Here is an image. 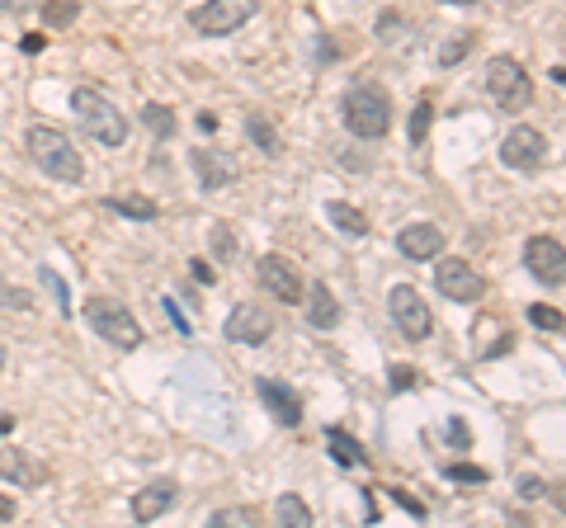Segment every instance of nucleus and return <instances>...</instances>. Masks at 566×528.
I'll list each match as a JSON object with an SVG mask.
<instances>
[{
  "instance_id": "obj_1",
  "label": "nucleus",
  "mask_w": 566,
  "mask_h": 528,
  "mask_svg": "<svg viewBox=\"0 0 566 528\" xmlns=\"http://www.w3.org/2000/svg\"><path fill=\"white\" fill-rule=\"evenodd\" d=\"M24 151H29V161L57 184H81L85 180V161L81 151L71 147V137L62 128H52V123H34V128L24 132Z\"/></svg>"
},
{
  "instance_id": "obj_2",
  "label": "nucleus",
  "mask_w": 566,
  "mask_h": 528,
  "mask_svg": "<svg viewBox=\"0 0 566 528\" xmlns=\"http://www.w3.org/2000/svg\"><path fill=\"white\" fill-rule=\"evenodd\" d=\"M71 109L81 118L85 137H95V147H123L128 142V114L104 90H95V85L71 90Z\"/></svg>"
},
{
  "instance_id": "obj_3",
  "label": "nucleus",
  "mask_w": 566,
  "mask_h": 528,
  "mask_svg": "<svg viewBox=\"0 0 566 528\" xmlns=\"http://www.w3.org/2000/svg\"><path fill=\"white\" fill-rule=\"evenodd\" d=\"M340 118H345V132L359 137V142H378L392 132V99L378 90V85H354L340 99Z\"/></svg>"
},
{
  "instance_id": "obj_4",
  "label": "nucleus",
  "mask_w": 566,
  "mask_h": 528,
  "mask_svg": "<svg viewBox=\"0 0 566 528\" xmlns=\"http://www.w3.org/2000/svg\"><path fill=\"white\" fill-rule=\"evenodd\" d=\"M85 321H90V330L104 335L114 349H137L142 345V326H137L133 307L118 302V297H109V293L85 297Z\"/></svg>"
},
{
  "instance_id": "obj_5",
  "label": "nucleus",
  "mask_w": 566,
  "mask_h": 528,
  "mask_svg": "<svg viewBox=\"0 0 566 528\" xmlns=\"http://www.w3.org/2000/svg\"><path fill=\"white\" fill-rule=\"evenodd\" d=\"M387 312H392V321H397V335H406L411 345H420V340H430L434 335L430 302H425L420 288H411V283H397V288L387 293Z\"/></svg>"
},
{
  "instance_id": "obj_6",
  "label": "nucleus",
  "mask_w": 566,
  "mask_h": 528,
  "mask_svg": "<svg viewBox=\"0 0 566 528\" xmlns=\"http://www.w3.org/2000/svg\"><path fill=\"white\" fill-rule=\"evenodd\" d=\"M486 95L496 99L500 109H524L533 99L529 71H524L515 57H491V62H486Z\"/></svg>"
},
{
  "instance_id": "obj_7",
  "label": "nucleus",
  "mask_w": 566,
  "mask_h": 528,
  "mask_svg": "<svg viewBox=\"0 0 566 528\" xmlns=\"http://www.w3.org/2000/svg\"><path fill=\"white\" fill-rule=\"evenodd\" d=\"M434 288L449 302H482L486 297V279L472 269V260H458V255H434Z\"/></svg>"
},
{
  "instance_id": "obj_8",
  "label": "nucleus",
  "mask_w": 566,
  "mask_h": 528,
  "mask_svg": "<svg viewBox=\"0 0 566 528\" xmlns=\"http://www.w3.org/2000/svg\"><path fill=\"white\" fill-rule=\"evenodd\" d=\"M255 10H260V0H203L199 10H189V24L208 38H227L246 19H255Z\"/></svg>"
},
{
  "instance_id": "obj_9",
  "label": "nucleus",
  "mask_w": 566,
  "mask_h": 528,
  "mask_svg": "<svg viewBox=\"0 0 566 528\" xmlns=\"http://www.w3.org/2000/svg\"><path fill=\"white\" fill-rule=\"evenodd\" d=\"M255 279H260V288H265L269 297H279L283 307H302L307 283H302V274L283 260V255H260V260H255Z\"/></svg>"
},
{
  "instance_id": "obj_10",
  "label": "nucleus",
  "mask_w": 566,
  "mask_h": 528,
  "mask_svg": "<svg viewBox=\"0 0 566 528\" xmlns=\"http://www.w3.org/2000/svg\"><path fill=\"white\" fill-rule=\"evenodd\" d=\"M524 269H529L538 283L548 288H562L566 283V250L557 236H529L524 241Z\"/></svg>"
},
{
  "instance_id": "obj_11",
  "label": "nucleus",
  "mask_w": 566,
  "mask_h": 528,
  "mask_svg": "<svg viewBox=\"0 0 566 528\" xmlns=\"http://www.w3.org/2000/svg\"><path fill=\"white\" fill-rule=\"evenodd\" d=\"M500 161L510 165V170H538V165L548 161V137L533 128V123H519V128L505 132V142H500Z\"/></svg>"
},
{
  "instance_id": "obj_12",
  "label": "nucleus",
  "mask_w": 566,
  "mask_h": 528,
  "mask_svg": "<svg viewBox=\"0 0 566 528\" xmlns=\"http://www.w3.org/2000/svg\"><path fill=\"white\" fill-rule=\"evenodd\" d=\"M222 335H227L232 345L260 349V345L269 340V335H274V316H269L265 307H255V302H241V307H232V316H227Z\"/></svg>"
},
{
  "instance_id": "obj_13",
  "label": "nucleus",
  "mask_w": 566,
  "mask_h": 528,
  "mask_svg": "<svg viewBox=\"0 0 566 528\" xmlns=\"http://www.w3.org/2000/svg\"><path fill=\"white\" fill-rule=\"evenodd\" d=\"M194 170H199L203 189H227V184L241 180V161L232 151H217V147H194Z\"/></svg>"
},
{
  "instance_id": "obj_14",
  "label": "nucleus",
  "mask_w": 566,
  "mask_h": 528,
  "mask_svg": "<svg viewBox=\"0 0 566 528\" xmlns=\"http://www.w3.org/2000/svg\"><path fill=\"white\" fill-rule=\"evenodd\" d=\"M397 250L406 255V260H434V255H444V231L434 227V222H406V227L397 231Z\"/></svg>"
},
{
  "instance_id": "obj_15",
  "label": "nucleus",
  "mask_w": 566,
  "mask_h": 528,
  "mask_svg": "<svg viewBox=\"0 0 566 528\" xmlns=\"http://www.w3.org/2000/svg\"><path fill=\"white\" fill-rule=\"evenodd\" d=\"M180 500V486L170 477H161V481H147L142 491L133 495V519L137 524H156L161 514H170V505Z\"/></svg>"
},
{
  "instance_id": "obj_16",
  "label": "nucleus",
  "mask_w": 566,
  "mask_h": 528,
  "mask_svg": "<svg viewBox=\"0 0 566 528\" xmlns=\"http://www.w3.org/2000/svg\"><path fill=\"white\" fill-rule=\"evenodd\" d=\"M260 401L269 406V415L279 420L283 429H298L302 425V396L293 392V387H283V382H274V378H260Z\"/></svg>"
},
{
  "instance_id": "obj_17",
  "label": "nucleus",
  "mask_w": 566,
  "mask_h": 528,
  "mask_svg": "<svg viewBox=\"0 0 566 528\" xmlns=\"http://www.w3.org/2000/svg\"><path fill=\"white\" fill-rule=\"evenodd\" d=\"M246 137L260 147V156H269V161L283 156V132L274 128V118H269L265 109H246Z\"/></svg>"
},
{
  "instance_id": "obj_18",
  "label": "nucleus",
  "mask_w": 566,
  "mask_h": 528,
  "mask_svg": "<svg viewBox=\"0 0 566 528\" xmlns=\"http://www.w3.org/2000/svg\"><path fill=\"white\" fill-rule=\"evenodd\" d=\"M302 302H307V321H312L317 330H335V326H340V302H335V293L326 288V283L307 288Z\"/></svg>"
},
{
  "instance_id": "obj_19",
  "label": "nucleus",
  "mask_w": 566,
  "mask_h": 528,
  "mask_svg": "<svg viewBox=\"0 0 566 528\" xmlns=\"http://www.w3.org/2000/svg\"><path fill=\"white\" fill-rule=\"evenodd\" d=\"M326 217H331V227L340 231V236H354V241H364L368 236L364 208H354V203H345V198H331V203H326Z\"/></svg>"
},
{
  "instance_id": "obj_20",
  "label": "nucleus",
  "mask_w": 566,
  "mask_h": 528,
  "mask_svg": "<svg viewBox=\"0 0 566 528\" xmlns=\"http://www.w3.org/2000/svg\"><path fill=\"white\" fill-rule=\"evenodd\" d=\"M104 208L123 213V217H137V222H156L161 217V203L147 194H114V198H104Z\"/></svg>"
},
{
  "instance_id": "obj_21",
  "label": "nucleus",
  "mask_w": 566,
  "mask_h": 528,
  "mask_svg": "<svg viewBox=\"0 0 566 528\" xmlns=\"http://www.w3.org/2000/svg\"><path fill=\"white\" fill-rule=\"evenodd\" d=\"M326 448H331V458L340 462V467H364V462H368V453L359 448V439H354V434H345L340 425L326 429Z\"/></svg>"
},
{
  "instance_id": "obj_22",
  "label": "nucleus",
  "mask_w": 566,
  "mask_h": 528,
  "mask_svg": "<svg viewBox=\"0 0 566 528\" xmlns=\"http://www.w3.org/2000/svg\"><path fill=\"white\" fill-rule=\"evenodd\" d=\"M0 477L10 481V486H34L43 472H38V467L24 458L19 448H0Z\"/></svg>"
},
{
  "instance_id": "obj_23",
  "label": "nucleus",
  "mask_w": 566,
  "mask_h": 528,
  "mask_svg": "<svg viewBox=\"0 0 566 528\" xmlns=\"http://www.w3.org/2000/svg\"><path fill=\"white\" fill-rule=\"evenodd\" d=\"M38 15L48 29H71L81 19V0H38Z\"/></svg>"
},
{
  "instance_id": "obj_24",
  "label": "nucleus",
  "mask_w": 566,
  "mask_h": 528,
  "mask_svg": "<svg viewBox=\"0 0 566 528\" xmlns=\"http://www.w3.org/2000/svg\"><path fill=\"white\" fill-rule=\"evenodd\" d=\"M274 519H279V524H293V528H307L312 524V510H307L302 495H279V500H274Z\"/></svg>"
},
{
  "instance_id": "obj_25",
  "label": "nucleus",
  "mask_w": 566,
  "mask_h": 528,
  "mask_svg": "<svg viewBox=\"0 0 566 528\" xmlns=\"http://www.w3.org/2000/svg\"><path fill=\"white\" fill-rule=\"evenodd\" d=\"M142 123H147V128L166 142L170 132H175V109H166V104H147V109H142Z\"/></svg>"
},
{
  "instance_id": "obj_26",
  "label": "nucleus",
  "mask_w": 566,
  "mask_h": 528,
  "mask_svg": "<svg viewBox=\"0 0 566 528\" xmlns=\"http://www.w3.org/2000/svg\"><path fill=\"white\" fill-rule=\"evenodd\" d=\"M406 15H397V10H383L378 15V24H373V33H378V43H397V38H406Z\"/></svg>"
},
{
  "instance_id": "obj_27",
  "label": "nucleus",
  "mask_w": 566,
  "mask_h": 528,
  "mask_svg": "<svg viewBox=\"0 0 566 528\" xmlns=\"http://www.w3.org/2000/svg\"><path fill=\"white\" fill-rule=\"evenodd\" d=\"M529 321L538 330H552V335H562V326H566L562 312H557V307H543V302H533V307H529Z\"/></svg>"
},
{
  "instance_id": "obj_28",
  "label": "nucleus",
  "mask_w": 566,
  "mask_h": 528,
  "mask_svg": "<svg viewBox=\"0 0 566 528\" xmlns=\"http://www.w3.org/2000/svg\"><path fill=\"white\" fill-rule=\"evenodd\" d=\"M0 307H10V312H34V297L24 293V288H15V283L0 279Z\"/></svg>"
},
{
  "instance_id": "obj_29",
  "label": "nucleus",
  "mask_w": 566,
  "mask_h": 528,
  "mask_svg": "<svg viewBox=\"0 0 566 528\" xmlns=\"http://www.w3.org/2000/svg\"><path fill=\"white\" fill-rule=\"evenodd\" d=\"M430 114H434V99H420L416 114H411V147L425 142V132H430Z\"/></svg>"
},
{
  "instance_id": "obj_30",
  "label": "nucleus",
  "mask_w": 566,
  "mask_h": 528,
  "mask_svg": "<svg viewBox=\"0 0 566 528\" xmlns=\"http://www.w3.org/2000/svg\"><path fill=\"white\" fill-rule=\"evenodd\" d=\"M241 524H255L250 510H217L213 514V528H241Z\"/></svg>"
},
{
  "instance_id": "obj_31",
  "label": "nucleus",
  "mask_w": 566,
  "mask_h": 528,
  "mask_svg": "<svg viewBox=\"0 0 566 528\" xmlns=\"http://www.w3.org/2000/svg\"><path fill=\"white\" fill-rule=\"evenodd\" d=\"M519 495H524V500H543V495H548V481L543 477H519Z\"/></svg>"
},
{
  "instance_id": "obj_32",
  "label": "nucleus",
  "mask_w": 566,
  "mask_h": 528,
  "mask_svg": "<svg viewBox=\"0 0 566 528\" xmlns=\"http://www.w3.org/2000/svg\"><path fill=\"white\" fill-rule=\"evenodd\" d=\"M444 477L449 481H486L482 467H467V462H458V467H444Z\"/></svg>"
},
{
  "instance_id": "obj_33",
  "label": "nucleus",
  "mask_w": 566,
  "mask_h": 528,
  "mask_svg": "<svg viewBox=\"0 0 566 528\" xmlns=\"http://www.w3.org/2000/svg\"><path fill=\"white\" fill-rule=\"evenodd\" d=\"M38 10V0H0V15H29Z\"/></svg>"
},
{
  "instance_id": "obj_34",
  "label": "nucleus",
  "mask_w": 566,
  "mask_h": 528,
  "mask_svg": "<svg viewBox=\"0 0 566 528\" xmlns=\"http://www.w3.org/2000/svg\"><path fill=\"white\" fill-rule=\"evenodd\" d=\"M411 382H416V368H392V392L411 387Z\"/></svg>"
},
{
  "instance_id": "obj_35",
  "label": "nucleus",
  "mask_w": 566,
  "mask_h": 528,
  "mask_svg": "<svg viewBox=\"0 0 566 528\" xmlns=\"http://www.w3.org/2000/svg\"><path fill=\"white\" fill-rule=\"evenodd\" d=\"M467 43H472V38H458V43H449V48H444V62H453V57H458V52H463Z\"/></svg>"
},
{
  "instance_id": "obj_36",
  "label": "nucleus",
  "mask_w": 566,
  "mask_h": 528,
  "mask_svg": "<svg viewBox=\"0 0 566 528\" xmlns=\"http://www.w3.org/2000/svg\"><path fill=\"white\" fill-rule=\"evenodd\" d=\"M213 241H217V250H222V255L232 250V236H227V227H217V236H213Z\"/></svg>"
},
{
  "instance_id": "obj_37",
  "label": "nucleus",
  "mask_w": 566,
  "mask_h": 528,
  "mask_svg": "<svg viewBox=\"0 0 566 528\" xmlns=\"http://www.w3.org/2000/svg\"><path fill=\"white\" fill-rule=\"evenodd\" d=\"M449 434H453V444H467V429H463V420H453V425H449Z\"/></svg>"
},
{
  "instance_id": "obj_38",
  "label": "nucleus",
  "mask_w": 566,
  "mask_h": 528,
  "mask_svg": "<svg viewBox=\"0 0 566 528\" xmlns=\"http://www.w3.org/2000/svg\"><path fill=\"white\" fill-rule=\"evenodd\" d=\"M0 519H15V505H10L5 495H0Z\"/></svg>"
},
{
  "instance_id": "obj_39",
  "label": "nucleus",
  "mask_w": 566,
  "mask_h": 528,
  "mask_svg": "<svg viewBox=\"0 0 566 528\" xmlns=\"http://www.w3.org/2000/svg\"><path fill=\"white\" fill-rule=\"evenodd\" d=\"M449 5H477V0H449Z\"/></svg>"
},
{
  "instance_id": "obj_40",
  "label": "nucleus",
  "mask_w": 566,
  "mask_h": 528,
  "mask_svg": "<svg viewBox=\"0 0 566 528\" xmlns=\"http://www.w3.org/2000/svg\"><path fill=\"white\" fill-rule=\"evenodd\" d=\"M0 373H5V345H0Z\"/></svg>"
}]
</instances>
